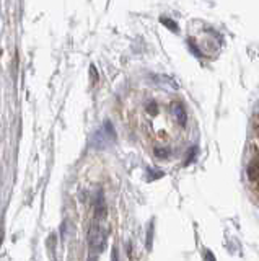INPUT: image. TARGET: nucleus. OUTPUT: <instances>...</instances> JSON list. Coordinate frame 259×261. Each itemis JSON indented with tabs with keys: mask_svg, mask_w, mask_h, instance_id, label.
<instances>
[{
	"mask_svg": "<svg viewBox=\"0 0 259 261\" xmlns=\"http://www.w3.org/2000/svg\"><path fill=\"white\" fill-rule=\"evenodd\" d=\"M106 240H108L106 228L103 227L101 220L95 219L90 230H88V247H90L93 253H101L104 247H106Z\"/></svg>",
	"mask_w": 259,
	"mask_h": 261,
	"instance_id": "1",
	"label": "nucleus"
},
{
	"mask_svg": "<svg viewBox=\"0 0 259 261\" xmlns=\"http://www.w3.org/2000/svg\"><path fill=\"white\" fill-rule=\"evenodd\" d=\"M246 175H248L249 181L259 183V155L249 162V165L246 168Z\"/></svg>",
	"mask_w": 259,
	"mask_h": 261,
	"instance_id": "2",
	"label": "nucleus"
},
{
	"mask_svg": "<svg viewBox=\"0 0 259 261\" xmlns=\"http://www.w3.org/2000/svg\"><path fill=\"white\" fill-rule=\"evenodd\" d=\"M171 111H173V114H175L176 121L180 122L181 126H184V124H186V111H184V106H183L180 101H175V103L171 105Z\"/></svg>",
	"mask_w": 259,
	"mask_h": 261,
	"instance_id": "3",
	"label": "nucleus"
},
{
	"mask_svg": "<svg viewBox=\"0 0 259 261\" xmlns=\"http://www.w3.org/2000/svg\"><path fill=\"white\" fill-rule=\"evenodd\" d=\"M253 127H254V133L259 136V113L254 114V119H253Z\"/></svg>",
	"mask_w": 259,
	"mask_h": 261,
	"instance_id": "4",
	"label": "nucleus"
},
{
	"mask_svg": "<svg viewBox=\"0 0 259 261\" xmlns=\"http://www.w3.org/2000/svg\"><path fill=\"white\" fill-rule=\"evenodd\" d=\"M152 237H153V224H150V228H149V242H147L149 248L152 247Z\"/></svg>",
	"mask_w": 259,
	"mask_h": 261,
	"instance_id": "5",
	"label": "nucleus"
},
{
	"mask_svg": "<svg viewBox=\"0 0 259 261\" xmlns=\"http://www.w3.org/2000/svg\"><path fill=\"white\" fill-rule=\"evenodd\" d=\"M206 261H215V256L212 251H206Z\"/></svg>",
	"mask_w": 259,
	"mask_h": 261,
	"instance_id": "6",
	"label": "nucleus"
},
{
	"mask_svg": "<svg viewBox=\"0 0 259 261\" xmlns=\"http://www.w3.org/2000/svg\"><path fill=\"white\" fill-rule=\"evenodd\" d=\"M112 261H118V251H112Z\"/></svg>",
	"mask_w": 259,
	"mask_h": 261,
	"instance_id": "7",
	"label": "nucleus"
},
{
	"mask_svg": "<svg viewBox=\"0 0 259 261\" xmlns=\"http://www.w3.org/2000/svg\"><path fill=\"white\" fill-rule=\"evenodd\" d=\"M254 191H256V194L259 196V183H256V186H254Z\"/></svg>",
	"mask_w": 259,
	"mask_h": 261,
	"instance_id": "8",
	"label": "nucleus"
}]
</instances>
